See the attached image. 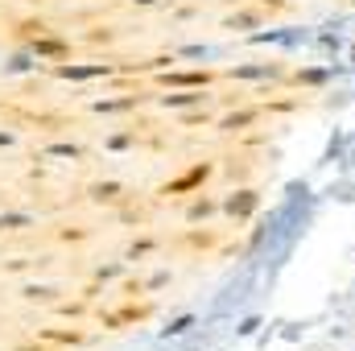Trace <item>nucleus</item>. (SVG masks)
<instances>
[{
	"instance_id": "3",
	"label": "nucleus",
	"mask_w": 355,
	"mask_h": 351,
	"mask_svg": "<svg viewBox=\"0 0 355 351\" xmlns=\"http://www.w3.org/2000/svg\"><path fill=\"white\" fill-rule=\"evenodd\" d=\"M4 145H12V137H8V132H0V149H4Z\"/></svg>"
},
{
	"instance_id": "2",
	"label": "nucleus",
	"mask_w": 355,
	"mask_h": 351,
	"mask_svg": "<svg viewBox=\"0 0 355 351\" xmlns=\"http://www.w3.org/2000/svg\"><path fill=\"white\" fill-rule=\"evenodd\" d=\"M29 67H33V62H29V54H17V58L8 62V71H29Z\"/></svg>"
},
{
	"instance_id": "1",
	"label": "nucleus",
	"mask_w": 355,
	"mask_h": 351,
	"mask_svg": "<svg viewBox=\"0 0 355 351\" xmlns=\"http://www.w3.org/2000/svg\"><path fill=\"white\" fill-rule=\"evenodd\" d=\"M29 215H0V228H25Z\"/></svg>"
}]
</instances>
